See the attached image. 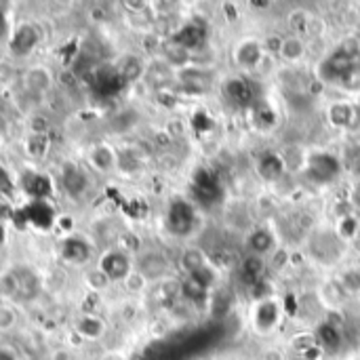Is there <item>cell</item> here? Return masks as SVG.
Here are the masks:
<instances>
[{
    "instance_id": "8992f818",
    "label": "cell",
    "mask_w": 360,
    "mask_h": 360,
    "mask_svg": "<svg viewBox=\"0 0 360 360\" xmlns=\"http://www.w3.org/2000/svg\"><path fill=\"white\" fill-rule=\"evenodd\" d=\"M224 97L232 105L243 108V105H247L253 99V86L245 78H230V80L224 82Z\"/></svg>"
},
{
    "instance_id": "7dc6e473",
    "label": "cell",
    "mask_w": 360,
    "mask_h": 360,
    "mask_svg": "<svg viewBox=\"0 0 360 360\" xmlns=\"http://www.w3.org/2000/svg\"><path fill=\"white\" fill-rule=\"evenodd\" d=\"M89 281H91V285H93L95 289H103V287L108 285V281H110V278H108L103 272H99V270H97V272H91V274H89Z\"/></svg>"
},
{
    "instance_id": "7402d4cb",
    "label": "cell",
    "mask_w": 360,
    "mask_h": 360,
    "mask_svg": "<svg viewBox=\"0 0 360 360\" xmlns=\"http://www.w3.org/2000/svg\"><path fill=\"white\" fill-rule=\"evenodd\" d=\"M118 74H120V78L124 80V84H127V82H135V80H139L141 74H143V63H141L137 57H127V59H122V63H120V68H118Z\"/></svg>"
},
{
    "instance_id": "db71d44e",
    "label": "cell",
    "mask_w": 360,
    "mask_h": 360,
    "mask_svg": "<svg viewBox=\"0 0 360 360\" xmlns=\"http://www.w3.org/2000/svg\"><path fill=\"white\" fill-rule=\"evenodd\" d=\"M0 360H15V356L8 350H0Z\"/></svg>"
},
{
    "instance_id": "44dd1931",
    "label": "cell",
    "mask_w": 360,
    "mask_h": 360,
    "mask_svg": "<svg viewBox=\"0 0 360 360\" xmlns=\"http://www.w3.org/2000/svg\"><path fill=\"white\" fill-rule=\"evenodd\" d=\"M25 84L30 91L38 93V91H46L51 84V72L44 68H32L25 76Z\"/></svg>"
},
{
    "instance_id": "8d00e7d4",
    "label": "cell",
    "mask_w": 360,
    "mask_h": 360,
    "mask_svg": "<svg viewBox=\"0 0 360 360\" xmlns=\"http://www.w3.org/2000/svg\"><path fill=\"white\" fill-rule=\"evenodd\" d=\"M0 295H17V278L15 272L0 276Z\"/></svg>"
},
{
    "instance_id": "f35d334b",
    "label": "cell",
    "mask_w": 360,
    "mask_h": 360,
    "mask_svg": "<svg viewBox=\"0 0 360 360\" xmlns=\"http://www.w3.org/2000/svg\"><path fill=\"white\" fill-rule=\"evenodd\" d=\"M190 276L196 278V281H198L200 285H205L207 289H209V287L213 285V281H215V274H213V270H211L209 266H202L198 272H194V274H190Z\"/></svg>"
},
{
    "instance_id": "83f0119b",
    "label": "cell",
    "mask_w": 360,
    "mask_h": 360,
    "mask_svg": "<svg viewBox=\"0 0 360 360\" xmlns=\"http://www.w3.org/2000/svg\"><path fill=\"white\" fill-rule=\"evenodd\" d=\"M162 51H165L167 59H169L171 63H175V65H184V63L190 61V53H188L186 49H181L179 44H175L173 40H169V42L162 46Z\"/></svg>"
},
{
    "instance_id": "74e56055",
    "label": "cell",
    "mask_w": 360,
    "mask_h": 360,
    "mask_svg": "<svg viewBox=\"0 0 360 360\" xmlns=\"http://www.w3.org/2000/svg\"><path fill=\"white\" fill-rule=\"evenodd\" d=\"M211 310H213V314H215V316H224V314L230 310V295H226V293H219V295L213 300V306H211Z\"/></svg>"
},
{
    "instance_id": "ac0fdd59",
    "label": "cell",
    "mask_w": 360,
    "mask_h": 360,
    "mask_svg": "<svg viewBox=\"0 0 360 360\" xmlns=\"http://www.w3.org/2000/svg\"><path fill=\"white\" fill-rule=\"evenodd\" d=\"M262 59V44L259 42H253V40H247V42H240L238 49H236V61L240 65H255L259 63Z\"/></svg>"
},
{
    "instance_id": "6da1fadb",
    "label": "cell",
    "mask_w": 360,
    "mask_h": 360,
    "mask_svg": "<svg viewBox=\"0 0 360 360\" xmlns=\"http://www.w3.org/2000/svg\"><path fill=\"white\" fill-rule=\"evenodd\" d=\"M194 194L205 205L217 202L221 198V186H219L217 175L209 169H198L194 173Z\"/></svg>"
},
{
    "instance_id": "484cf974",
    "label": "cell",
    "mask_w": 360,
    "mask_h": 360,
    "mask_svg": "<svg viewBox=\"0 0 360 360\" xmlns=\"http://www.w3.org/2000/svg\"><path fill=\"white\" fill-rule=\"evenodd\" d=\"M319 342L325 346V348H329V350H335L340 344H342V333H340V329H335V327H331V325H321L319 327Z\"/></svg>"
},
{
    "instance_id": "c3c4849f",
    "label": "cell",
    "mask_w": 360,
    "mask_h": 360,
    "mask_svg": "<svg viewBox=\"0 0 360 360\" xmlns=\"http://www.w3.org/2000/svg\"><path fill=\"white\" fill-rule=\"evenodd\" d=\"M11 192H13V181L8 173L0 167V194H11Z\"/></svg>"
},
{
    "instance_id": "b9f144b4",
    "label": "cell",
    "mask_w": 360,
    "mask_h": 360,
    "mask_svg": "<svg viewBox=\"0 0 360 360\" xmlns=\"http://www.w3.org/2000/svg\"><path fill=\"white\" fill-rule=\"evenodd\" d=\"M133 122H135V114H133V112H124V114H118V116L114 118L116 131H124V129H129Z\"/></svg>"
},
{
    "instance_id": "3957f363",
    "label": "cell",
    "mask_w": 360,
    "mask_h": 360,
    "mask_svg": "<svg viewBox=\"0 0 360 360\" xmlns=\"http://www.w3.org/2000/svg\"><path fill=\"white\" fill-rule=\"evenodd\" d=\"M167 224L173 234H179V236L188 234L194 226V209L186 200H175L169 209Z\"/></svg>"
},
{
    "instance_id": "277c9868",
    "label": "cell",
    "mask_w": 360,
    "mask_h": 360,
    "mask_svg": "<svg viewBox=\"0 0 360 360\" xmlns=\"http://www.w3.org/2000/svg\"><path fill=\"white\" fill-rule=\"evenodd\" d=\"M171 40L190 53L192 49H200L205 44V40H207V27L205 25H198V23H188V25L179 27L171 36Z\"/></svg>"
},
{
    "instance_id": "ee69618b",
    "label": "cell",
    "mask_w": 360,
    "mask_h": 360,
    "mask_svg": "<svg viewBox=\"0 0 360 360\" xmlns=\"http://www.w3.org/2000/svg\"><path fill=\"white\" fill-rule=\"evenodd\" d=\"M340 82H342V84H346L348 89H359L360 86V68H356V65H354V68H352V70H350V72H348V74H346V76H344Z\"/></svg>"
},
{
    "instance_id": "52a82bcc",
    "label": "cell",
    "mask_w": 360,
    "mask_h": 360,
    "mask_svg": "<svg viewBox=\"0 0 360 360\" xmlns=\"http://www.w3.org/2000/svg\"><path fill=\"white\" fill-rule=\"evenodd\" d=\"M36 44H38V32H36V27L34 25H21L13 34V38H11V53L23 57V55L32 53Z\"/></svg>"
},
{
    "instance_id": "60d3db41",
    "label": "cell",
    "mask_w": 360,
    "mask_h": 360,
    "mask_svg": "<svg viewBox=\"0 0 360 360\" xmlns=\"http://www.w3.org/2000/svg\"><path fill=\"white\" fill-rule=\"evenodd\" d=\"M30 152L34 156H42L46 152V137L44 135H32V139H30Z\"/></svg>"
},
{
    "instance_id": "5bb4252c",
    "label": "cell",
    "mask_w": 360,
    "mask_h": 360,
    "mask_svg": "<svg viewBox=\"0 0 360 360\" xmlns=\"http://www.w3.org/2000/svg\"><path fill=\"white\" fill-rule=\"evenodd\" d=\"M23 215H25V219H27L30 224H34L36 228H49L51 221H53V211H51V207H49L46 202H42V200H36L34 205H30V207L23 211Z\"/></svg>"
},
{
    "instance_id": "f5cc1de1",
    "label": "cell",
    "mask_w": 360,
    "mask_h": 360,
    "mask_svg": "<svg viewBox=\"0 0 360 360\" xmlns=\"http://www.w3.org/2000/svg\"><path fill=\"white\" fill-rule=\"evenodd\" d=\"M51 360H70V354H68L65 350H59V352L53 354V359Z\"/></svg>"
},
{
    "instance_id": "d6a6232c",
    "label": "cell",
    "mask_w": 360,
    "mask_h": 360,
    "mask_svg": "<svg viewBox=\"0 0 360 360\" xmlns=\"http://www.w3.org/2000/svg\"><path fill=\"white\" fill-rule=\"evenodd\" d=\"M255 122H257L259 129H270V127L276 122V116H274V112H272L270 108L259 105L257 112H255Z\"/></svg>"
},
{
    "instance_id": "5b68a950",
    "label": "cell",
    "mask_w": 360,
    "mask_h": 360,
    "mask_svg": "<svg viewBox=\"0 0 360 360\" xmlns=\"http://www.w3.org/2000/svg\"><path fill=\"white\" fill-rule=\"evenodd\" d=\"M101 272L110 278V281H127V276L131 274V264L127 259L124 253L120 251H110L103 255L101 259Z\"/></svg>"
},
{
    "instance_id": "f546056e",
    "label": "cell",
    "mask_w": 360,
    "mask_h": 360,
    "mask_svg": "<svg viewBox=\"0 0 360 360\" xmlns=\"http://www.w3.org/2000/svg\"><path fill=\"white\" fill-rule=\"evenodd\" d=\"M91 158H93V165H95L97 169H101V171H108V169L114 165V154H112V150L105 148V146L95 148Z\"/></svg>"
},
{
    "instance_id": "30bf717a",
    "label": "cell",
    "mask_w": 360,
    "mask_h": 360,
    "mask_svg": "<svg viewBox=\"0 0 360 360\" xmlns=\"http://www.w3.org/2000/svg\"><path fill=\"white\" fill-rule=\"evenodd\" d=\"M278 316H281V308L270 300V302H262L255 310V327L262 333L272 331L278 325Z\"/></svg>"
},
{
    "instance_id": "836d02e7",
    "label": "cell",
    "mask_w": 360,
    "mask_h": 360,
    "mask_svg": "<svg viewBox=\"0 0 360 360\" xmlns=\"http://www.w3.org/2000/svg\"><path fill=\"white\" fill-rule=\"evenodd\" d=\"M251 293H253V297L255 300H259V302H270V297H272V285L268 283V281H257V283H253L251 285Z\"/></svg>"
},
{
    "instance_id": "603a6c76",
    "label": "cell",
    "mask_w": 360,
    "mask_h": 360,
    "mask_svg": "<svg viewBox=\"0 0 360 360\" xmlns=\"http://www.w3.org/2000/svg\"><path fill=\"white\" fill-rule=\"evenodd\" d=\"M272 245H274V236L268 232V230H255L251 236H249V247H251V251H255V253H266V251H270L272 249Z\"/></svg>"
},
{
    "instance_id": "680465c9",
    "label": "cell",
    "mask_w": 360,
    "mask_h": 360,
    "mask_svg": "<svg viewBox=\"0 0 360 360\" xmlns=\"http://www.w3.org/2000/svg\"><path fill=\"white\" fill-rule=\"evenodd\" d=\"M2 238H4V232H2V228H0V245H2Z\"/></svg>"
},
{
    "instance_id": "7c38bea8",
    "label": "cell",
    "mask_w": 360,
    "mask_h": 360,
    "mask_svg": "<svg viewBox=\"0 0 360 360\" xmlns=\"http://www.w3.org/2000/svg\"><path fill=\"white\" fill-rule=\"evenodd\" d=\"M167 272V259L158 253H150V255H143L141 262H139V274L148 281L152 278H160L162 274Z\"/></svg>"
},
{
    "instance_id": "6f0895ef",
    "label": "cell",
    "mask_w": 360,
    "mask_h": 360,
    "mask_svg": "<svg viewBox=\"0 0 360 360\" xmlns=\"http://www.w3.org/2000/svg\"><path fill=\"white\" fill-rule=\"evenodd\" d=\"M226 8H228V15L234 19V17H236V13H234V6H232V4H226Z\"/></svg>"
},
{
    "instance_id": "7a4b0ae2",
    "label": "cell",
    "mask_w": 360,
    "mask_h": 360,
    "mask_svg": "<svg viewBox=\"0 0 360 360\" xmlns=\"http://www.w3.org/2000/svg\"><path fill=\"white\" fill-rule=\"evenodd\" d=\"M340 169H342L340 160L331 154H314L308 160V175L319 184H327L335 179Z\"/></svg>"
},
{
    "instance_id": "9c48e42d",
    "label": "cell",
    "mask_w": 360,
    "mask_h": 360,
    "mask_svg": "<svg viewBox=\"0 0 360 360\" xmlns=\"http://www.w3.org/2000/svg\"><path fill=\"white\" fill-rule=\"evenodd\" d=\"M285 169H287V162L283 156L278 154H266L262 156V160L257 162V173L262 179L266 181H276L285 175Z\"/></svg>"
},
{
    "instance_id": "91938a15",
    "label": "cell",
    "mask_w": 360,
    "mask_h": 360,
    "mask_svg": "<svg viewBox=\"0 0 360 360\" xmlns=\"http://www.w3.org/2000/svg\"><path fill=\"white\" fill-rule=\"evenodd\" d=\"M359 112H360V101H359Z\"/></svg>"
},
{
    "instance_id": "816d5d0a",
    "label": "cell",
    "mask_w": 360,
    "mask_h": 360,
    "mask_svg": "<svg viewBox=\"0 0 360 360\" xmlns=\"http://www.w3.org/2000/svg\"><path fill=\"white\" fill-rule=\"evenodd\" d=\"M268 46H270V51H276V53H281V46H283V40L281 38H268Z\"/></svg>"
},
{
    "instance_id": "f6af8a7d",
    "label": "cell",
    "mask_w": 360,
    "mask_h": 360,
    "mask_svg": "<svg viewBox=\"0 0 360 360\" xmlns=\"http://www.w3.org/2000/svg\"><path fill=\"white\" fill-rule=\"evenodd\" d=\"M291 25H293L295 30H306V27L310 25V19H308V15H306V13L297 11V13H293V15H291Z\"/></svg>"
},
{
    "instance_id": "9f6ffc18",
    "label": "cell",
    "mask_w": 360,
    "mask_h": 360,
    "mask_svg": "<svg viewBox=\"0 0 360 360\" xmlns=\"http://www.w3.org/2000/svg\"><path fill=\"white\" fill-rule=\"evenodd\" d=\"M287 306H289V312H291V308L295 310V300H293V295H287Z\"/></svg>"
},
{
    "instance_id": "f1b7e54d",
    "label": "cell",
    "mask_w": 360,
    "mask_h": 360,
    "mask_svg": "<svg viewBox=\"0 0 360 360\" xmlns=\"http://www.w3.org/2000/svg\"><path fill=\"white\" fill-rule=\"evenodd\" d=\"M181 264H184V268H186L190 274H194V272H198L202 266H207L205 255H202L200 251H196V249L186 251V253H184V257H181Z\"/></svg>"
},
{
    "instance_id": "ba28073f",
    "label": "cell",
    "mask_w": 360,
    "mask_h": 360,
    "mask_svg": "<svg viewBox=\"0 0 360 360\" xmlns=\"http://www.w3.org/2000/svg\"><path fill=\"white\" fill-rule=\"evenodd\" d=\"M95 86H97V91L103 95V97H110V95H116L120 89H122V84H124V80L120 78V74L116 72V70H112V68H101L97 74H95Z\"/></svg>"
},
{
    "instance_id": "8fae6325",
    "label": "cell",
    "mask_w": 360,
    "mask_h": 360,
    "mask_svg": "<svg viewBox=\"0 0 360 360\" xmlns=\"http://www.w3.org/2000/svg\"><path fill=\"white\" fill-rule=\"evenodd\" d=\"M61 255L65 262L70 264H84L89 257H91V249L84 240L80 238H68L63 245H61Z\"/></svg>"
},
{
    "instance_id": "d6986e66",
    "label": "cell",
    "mask_w": 360,
    "mask_h": 360,
    "mask_svg": "<svg viewBox=\"0 0 360 360\" xmlns=\"http://www.w3.org/2000/svg\"><path fill=\"white\" fill-rule=\"evenodd\" d=\"M207 293H209V289L192 276H188V281L181 283V295L192 304H202L207 300Z\"/></svg>"
},
{
    "instance_id": "9a60e30c",
    "label": "cell",
    "mask_w": 360,
    "mask_h": 360,
    "mask_svg": "<svg viewBox=\"0 0 360 360\" xmlns=\"http://www.w3.org/2000/svg\"><path fill=\"white\" fill-rule=\"evenodd\" d=\"M63 186L70 194H82L86 188V177L82 175V171H78V167L74 165H65L63 167Z\"/></svg>"
},
{
    "instance_id": "4dcf8cb0",
    "label": "cell",
    "mask_w": 360,
    "mask_h": 360,
    "mask_svg": "<svg viewBox=\"0 0 360 360\" xmlns=\"http://www.w3.org/2000/svg\"><path fill=\"white\" fill-rule=\"evenodd\" d=\"M335 53L342 55V57H346V59H354L360 53V40L359 38H354V36L344 38V40L340 42V46L335 49Z\"/></svg>"
},
{
    "instance_id": "f907efd6",
    "label": "cell",
    "mask_w": 360,
    "mask_h": 360,
    "mask_svg": "<svg viewBox=\"0 0 360 360\" xmlns=\"http://www.w3.org/2000/svg\"><path fill=\"white\" fill-rule=\"evenodd\" d=\"M120 243H124L127 249H137V247H139V240H137L135 236H131V234H124V236L120 238Z\"/></svg>"
},
{
    "instance_id": "2e32d148",
    "label": "cell",
    "mask_w": 360,
    "mask_h": 360,
    "mask_svg": "<svg viewBox=\"0 0 360 360\" xmlns=\"http://www.w3.org/2000/svg\"><path fill=\"white\" fill-rule=\"evenodd\" d=\"M15 278H17V295L21 300H32L38 293V278L30 270H17Z\"/></svg>"
},
{
    "instance_id": "cb8c5ba5",
    "label": "cell",
    "mask_w": 360,
    "mask_h": 360,
    "mask_svg": "<svg viewBox=\"0 0 360 360\" xmlns=\"http://www.w3.org/2000/svg\"><path fill=\"white\" fill-rule=\"evenodd\" d=\"M262 272H264V262H262L259 257H249V259H245L243 266H240V276H243L249 285L257 283L259 276H262Z\"/></svg>"
},
{
    "instance_id": "1f68e13d",
    "label": "cell",
    "mask_w": 360,
    "mask_h": 360,
    "mask_svg": "<svg viewBox=\"0 0 360 360\" xmlns=\"http://www.w3.org/2000/svg\"><path fill=\"white\" fill-rule=\"evenodd\" d=\"M342 289L344 291H350V293H360V270H350L342 276L340 281Z\"/></svg>"
},
{
    "instance_id": "7bdbcfd3",
    "label": "cell",
    "mask_w": 360,
    "mask_h": 360,
    "mask_svg": "<svg viewBox=\"0 0 360 360\" xmlns=\"http://www.w3.org/2000/svg\"><path fill=\"white\" fill-rule=\"evenodd\" d=\"M293 348H297L300 352H304V354H306L310 348H314V338H312V335H308V333H306V335H297V338L293 340Z\"/></svg>"
},
{
    "instance_id": "681fc988",
    "label": "cell",
    "mask_w": 360,
    "mask_h": 360,
    "mask_svg": "<svg viewBox=\"0 0 360 360\" xmlns=\"http://www.w3.org/2000/svg\"><path fill=\"white\" fill-rule=\"evenodd\" d=\"M32 129H34V135H44V133H46V122H44V118H34V120H32Z\"/></svg>"
},
{
    "instance_id": "e0dca14e",
    "label": "cell",
    "mask_w": 360,
    "mask_h": 360,
    "mask_svg": "<svg viewBox=\"0 0 360 360\" xmlns=\"http://www.w3.org/2000/svg\"><path fill=\"white\" fill-rule=\"evenodd\" d=\"M354 108L348 105V103H333L329 108V122L333 127H340V129H346V127H352V120H354Z\"/></svg>"
},
{
    "instance_id": "ffe728a7",
    "label": "cell",
    "mask_w": 360,
    "mask_h": 360,
    "mask_svg": "<svg viewBox=\"0 0 360 360\" xmlns=\"http://www.w3.org/2000/svg\"><path fill=\"white\" fill-rule=\"evenodd\" d=\"M25 190L36 200H42L51 194V181L44 175H27L25 177Z\"/></svg>"
},
{
    "instance_id": "bcb514c9",
    "label": "cell",
    "mask_w": 360,
    "mask_h": 360,
    "mask_svg": "<svg viewBox=\"0 0 360 360\" xmlns=\"http://www.w3.org/2000/svg\"><path fill=\"white\" fill-rule=\"evenodd\" d=\"M143 285H146V278H143L141 274H129V276H127V287H129L131 291H141Z\"/></svg>"
},
{
    "instance_id": "11a10c76",
    "label": "cell",
    "mask_w": 360,
    "mask_h": 360,
    "mask_svg": "<svg viewBox=\"0 0 360 360\" xmlns=\"http://www.w3.org/2000/svg\"><path fill=\"white\" fill-rule=\"evenodd\" d=\"M171 133H181V122H171Z\"/></svg>"
},
{
    "instance_id": "d590c367",
    "label": "cell",
    "mask_w": 360,
    "mask_h": 360,
    "mask_svg": "<svg viewBox=\"0 0 360 360\" xmlns=\"http://www.w3.org/2000/svg\"><path fill=\"white\" fill-rule=\"evenodd\" d=\"M340 234H342V238H354L356 234H359V221H356V217H344L342 221H340Z\"/></svg>"
},
{
    "instance_id": "ab89813d",
    "label": "cell",
    "mask_w": 360,
    "mask_h": 360,
    "mask_svg": "<svg viewBox=\"0 0 360 360\" xmlns=\"http://www.w3.org/2000/svg\"><path fill=\"white\" fill-rule=\"evenodd\" d=\"M15 325V312L6 306H0V331H8Z\"/></svg>"
},
{
    "instance_id": "d4e9b609",
    "label": "cell",
    "mask_w": 360,
    "mask_h": 360,
    "mask_svg": "<svg viewBox=\"0 0 360 360\" xmlns=\"http://www.w3.org/2000/svg\"><path fill=\"white\" fill-rule=\"evenodd\" d=\"M103 323L99 321V319H95V316H84L80 323H78V333L82 335V338H89V340H97V338H101L103 335Z\"/></svg>"
},
{
    "instance_id": "4fadbf2b",
    "label": "cell",
    "mask_w": 360,
    "mask_h": 360,
    "mask_svg": "<svg viewBox=\"0 0 360 360\" xmlns=\"http://www.w3.org/2000/svg\"><path fill=\"white\" fill-rule=\"evenodd\" d=\"M181 82L190 93H207L211 89V76L202 70H186L181 74Z\"/></svg>"
},
{
    "instance_id": "4316f807",
    "label": "cell",
    "mask_w": 360,
    "mask_h": 360,
    "mask_svg": "<svg viewBox=\"0 0 360 360\" xmlns=\"http://www.w3.org/2000/svg\"><path fill=\"white\" fill-rule=\"evenodd\" d=\"M304 42L300 38H287L283 40V46H281V57L287 59V61H297L304 57Z\"/></svg>"
},
{
    "instance_id": "e575fe53",
    "label": "cell",
    "mask_w": 360,
    "mask_h": 360,
    "mask_svg": "<svg viewBox=\"0 0 360 360\" xmlns=\"http://www.w3.org/2000/svg\"><path fill=\"white\" fill-rule=\"evenodd\" d=\"M192 129L198 131V133H205V131H211L213 129V120L207 112H196L192 116Z\"/></svg>"
}]
</instances>
